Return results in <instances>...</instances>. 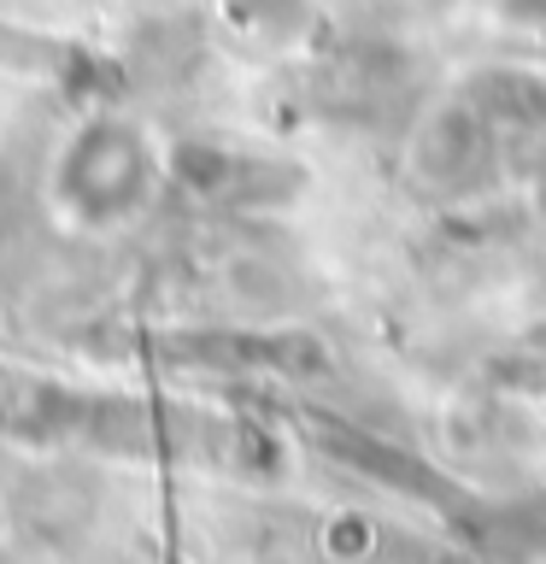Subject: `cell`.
<instances>
[{
	"label": "cell",
	"mask_w": 546,
	"mask_h": 564,
	"mask_svg": "<svg viewBox=\"0 0 546 564\" xmlns=\"http://www.w3.org/2000/svg\"><path fill=\"white\" fill-rule=\"evenodd\" d=\"M153 188V159L141 148L130 123H88V130L65 148L59 165V194L83 224H123L141 212Z\"/></svg>",
	"instance_id": "6da1fadb"
},
{
	"label": "cell",
	"mask_w": 546,
	"mask_h": 564,
	"mask_svg": "<svg viewBox=\"0 0 546 564\" xmlns=\"http://www.w3.org/2000/svg\"><path fill=\"white\" fill-rule=\"evenodd\" d=\"M493 153H500V123L488 118L482 100H458V106H440V112L423 123L417 171L429 176L435 188H470V183H482Z\"/></svg>",
	"instance_id": "7a4b0ae2"
},
{
	"label": "cell",
	"mask_w": 546,
	"mask_h": 564,
	"mask_svg": "<svg viewBox=\"0 0 546 564\" xmlns=\"http://www.w3.org/2000/svg\"><path fill=\"white\" fill-rule=\"evenodd\" d=\"M511 18H528V24H546V0H500Z\"/></svg>",
	"instance_id": "3957f363"
}]
</instances>
